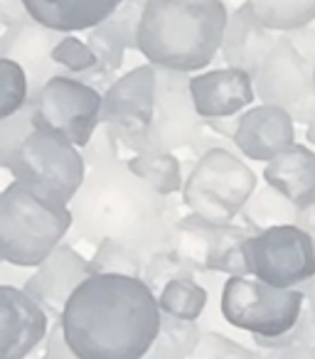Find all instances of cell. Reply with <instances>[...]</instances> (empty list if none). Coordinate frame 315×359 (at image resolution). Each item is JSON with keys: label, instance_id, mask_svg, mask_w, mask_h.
I'll use <instances>...</instances> for the list:
<instances>
[{"label": "cell", "instance_id": "6da1fadb", "mask_svg": "<svg viewBox=\"0 0 315 359\" xmlns=\"http://www.w3.org/2000/svg\"><path fill=\"white\" fill-rule=\"evenodd\" d=\"M69 210L76 239L91 246L114 239L135 251L143 264L170 249L182 219L180 205L130 172L123 158L89 170Z\"/></svg>", "mask_w": 315, "mask_h": 359}, {"label": "cell", "instance_id": "7a4b0ae2", "mask_svg": "<svg viewBox=\"0 0 315 359\" xmlns=\"http://www.w3.org/2000/svg\"><path fill=\"white\" fill-rule=\"evenodd\" d=\"M60 323L79 359H145L163 310L143 278L94 273L67 300Z\"/></svg>", "mask_w": 315, "mask_h": 359}, {"label": "cell", "instance_id": "3957f363", "mask_svg": "<svg viewBox=\"0 0 315 359\" xmlns=\"http://www.w3.org/2000/svg\"><path fill=\"white\" fill-rule=\"evenodd\" d=\"M227 22L224 0H148L138 52L155 67L197 74L222 55Z\"/></svg>", "mask_w": 315, "mask_h": 359}, {"label": "cell", "instance_id": "277c9868", "mask_svg": "<svg viewBox=\"0 0 315 359\" xmlns=\"http://www.w3.org/2000/svg\"><path fill=\"white\" fill-rule=\"evenodd\" d=\"M74 226L69 205L11 182L0 195V256L15 269H37Z\"/></svg>", "mask_w": 315, "mask_h": 359}, {"label": "cell", "instance_id": "5b68a950", "mask_svg": "<svg viewBox=\"0 0 315 359\" xmlns=\"http://www.w3.org/2000/svg\"><path fill=\"white\" fill-rule=\"evenodd\" d=\"M259 187L256 172L232 148H212L195 160L182 185V202L212 224H232Z\"/></svg>", "mask_w": 315, "mask_h": 359}, {"label": "cell", "instance_id": "8992f818", "mask_svg": "<svg viewBox=\"0 0 315 359\" xmlns=\"http://www.w3.org/2000/svg\"><path fill=\"white\" fill-rule=\"evenodd\" d=\"M303 310V288H274L249 276H229L222 285V318L251 337H281L290 332Z\"/></svg>", "mask_w": 315, "mask_h": 359}, {"label": "cell", "instance_id": "52a82bcc", "mask_svg": "<svg viewBox=\"0 0 315 359\" xmlns=\"http://www.w3.org/2000/svg\"><path fill=\"white\" fill-rule=\"evenodd\" d=\"M11 172L18 182H25L62 205H72L89 168L81 148L52 130L35 128L18 150Z\"/></svg>", "mask_w": 315, "mask_h": 359}, {"label": "cell", "instance_id": "ba28073f", "mask_svg": "<svg viewBox=\"0 0 315 359\" xmlns=\"http://www.w3.org/2000/svg\"><path fill=\"white\" fill-rule=\"evenodd\" d=\"M101 106L104 94L72 74L52 76L30 99L35 128L52 130L76 148H84L99 130Z\"/></svg>", "mask_w": 315, "mask_h": 359}, {"label": "cell", "instance_id": "9c48e42d", "mask_svg": "<svg viewBox=\"0 0 315 359\" xmlns=\"http://www.w3.org/2000/svg\"><path fill=\"white\" fill-rule=\"evenodd\" d=\"M251 278L274 288H303L315 278L313 239L298 224H276L254 234L244 246Z\"/></svg>", "mask_w": 315, "mask_h": 359}, {"label": "cell", "instance_id": "30bf717a", "mask_svg": "<svg viewBox=\"0 0 315 359\" xmlns=\"http://www.w3.org/2000/svg\"><path fill=\"white\" fill-rule=\"evenodd\" d=\"M254 91L261 104L288 111L295 123L308 126L315 118V65L286 35H281L254 72Z\"/></svg>", "mask_w": 315, "mask_h": 359}, {"label": "cell", "instance_id": "8fae6325", "mask_svg": "<svg viewBox=\"0 0 315 359\" xmlns=\"http://www.w3.org/2000/svg\"><path fill=\"white\" fill-rule=\"evenodd\" d=\"M192 74L158 67L155 81V114L148 126V138L155 148L185 150L205 133V118L197 114L190 91Z\"/></svg>", "mask_w": 315, "mask_h": 359}, {"label": "cell", "instance_id": "7c38bea8", "mask_svg": "<svg viewBox=\"0 0 315 359\" xmlns=\"http://www.w3.org/2000/svg\"><path fill=\"white\" fill-rule=\"evenodd\" d=\"M155 81L158 67L145 62L109 86L101 106V123L116 133L148 130L155 114Z\"/></svg>", "mask_w": 315, "mask_h": 359}, {"label": "cell", "instance_id": "4fadbf2b", "mask_svg": "<svg viewBox=\"0 0 315 359\" xmlns=\"http://www.w3.org/2000/svg\"><path fill=\"white\" fill-rule=\"evenodd\" d=\"M50 334V315L22 288H0V359H25Z\"/></svg>", "mask_w": 315, "mask_h": 359}, {"label": "cell", "instance_id": "5bb4252c", "mask_svg": "<svg viewBox=\"0 0 315 359\" xmlns=\"http://www.w3.org/2000/svg\"><path fill=\"white\" fill-rule=\"evenodd\" d=\"M89 276H94L91 259H84L81 254H76L69 244H62L60 249H55L37 266L35 273L27 276V280L22 283V290L30 298H35L47 310L50 318L60 320L62 313H65L67 300L74 295V290Z\"/></svg>", "mask_w": 315, "mask_h": 359}, {"label": "cell", "instance_id": "9a60e30c", "mask_svg": "<svg viewBox=\"0 0 315 359\" xmlns=\"http://www.w3.org/2000/svg\"><path fill=\"white\" fill-rule=\"evenodd\" d=\"M62 37H65V32L50 30V27L27 18L18 25L6 27V32L0 37V55L6 60L18 62L27 72L32 94H37L52 76L62 74V69L52 60V50L60 45Z\"/></svg>", "mask_w": 315, "mask_h": 359}, {"label": "cell", "instance_id": "2e32d148", "mask_svg": "<svg viewBox=\"0 0 315 359\" xmlns=\"http://www.w3.org/2000/svg\"><path fill=\"white\" fill-rule=\"evenodd\" d=\"M295 121L288 111L271 104L251 106L241 114L234 148L256 163H271L276 155L295 145Z\"/></svg>", "mask_w": 315, "mask_h": 359}, {"label": "cell", "instance_id": "e0dca14e", "mask_svg": "<svg viewBox=\"0 0 315 359\" xmlns=\"http://www.w3.org/2000/svg\"><path fill=\"white\" fill-rule=\"evenodd\" d=\"M190 91L197 114L202 118L241 116L256 101L254 76L236 67L197 72L190 79Z\"/></svg>", "mask_w": 315, "mask_h": 359}, {"label": "cell", "instance_id": "ac0fdd59", "mask_svg": "<svg viewBox=\"0 0 315 359\" xmlns=\"http://www.w3.org/2000/svg\"><path fill=\"white\" fill-rule=\"evenodd\" d=\"M281 35L283 32L266 27L254 15V11L246 3H241L229 13L224 40H222V60L227 62V67H236L254 76V72L259 69L271 47L281 40Z\"/></svg>", "mask_w": 315, "mask_h": 359}, {"label": "cell", "instance_id": "d6986e66", "mask_svg": "<svg viewBox=\"0 0 315 359\" xmlns=\"http://www.w3.org/2000/svg\"><path fill=\"white\" fill-rule=\"evenodd\" d=\"M123 0H25L27 15L50 30L89 32L111 18Z\"/></svg>", "mask_w": 315, "mask_h": 359}, {"label": "cell", "instance_id": "ffe728a7", "mask_svg": "<svg viewBox=\"0 0 315 359\" xmlns=\"http://www.w3.org/2000/svg\"><path fill=\"white\" fill-rule=\"evenodd\" d=\"M266 185L276 187L295 207H305L315 200V150L308 145H290L276 155L264 168Z\"/></svg>", "mask_w": 315, "mask_h": 359}, {"label": "cell", "instance_id": "44dd1931", "mask_svg": "<svg viewBox=\"0 0 315 359\" xmlns=\"http://www.w3.org/2000/svg\"><path fill=\"white\" fill-rule=\"evenodd\" d=\"M259 229L244 224L241 219L232 224H215L210 236V259H207V273L224 276H249V266L244 259V246Z\"/></svg>", "mask_w": 315, "mask_h": 359}, {"label": "cell", "instance_id": "7402d4cb", "mask_svg": "<svg viewBox=\"0 0 315 359\" xmlns=\"http://www.w3.org/2000/svg\"><path fill=\"white\" fill-rule=\"evenodd\" d=\"M128 168L133 175H138L140 180H145L153 190H158L161 195L173 197L177 192H182V165L177 160L175 153L163 148H155V145H145L143 150H138L135 155H130Z\"/></svg>", "mask_w": 315, "mask_h": 359}, {"label": "cell", "instance_id": "603a6c76", "mask_svg": "<svg viewBox=\"0 0 315 359\" xmlns=\"http://www.w3.org/2000/svg\"><path fill=\"white\" fill-rule=\"evenodd\" d=\"M239 219L244 222V224L254 226V229L264 231L276 224H295V219H298V207L286 195H281L276 187L264 185V187H256L251 200L246 202V207L241 210Z\"/></svg>", "mask_w": 315, "mask_h": 359}, {"label": "cell", "instance_id": "cb8c5ba5", "mask_svg": "<svg viewBox=\"0 0 315 359\" xmlns=\"http://www.w3.org/2000/svg\"><path fill=\"white\" fill-rule=\"evenodd\" d=\"M254 15L276 32H290L315 22V0H244Z\"/></svg>", "mask_w": 315, "mask_h": 359}, {"label": "cell", "instance_id": "d4e9b609", "mask_svg": "<svg viewBox=\"0 0 315 359\" xmlns=\"http://www.w3.org/2000/svg\"><path fill=\"white\" fill-rule=\"evenodd\" d=\"M202 339V330L192 320L163 315L161 332L145 359H190Z\"/></svg>", "mask_w": 315, "mask_h": 359}, {"label": "cell", "instance_id": "484cf974", "mask_svg": "<svg viewBox=\"0 0 315 359\" xmlns=\"http://www.w3.org/2000/svg\"><path fill=\"white\" fill-rule=\"evenodd\" d=\"M212 222L202 219L197 215H182L175 226L173 249L180 254V259L190 266L195 273H207V259H210V236Z\"/></svg>", "mask_w": 315, "mask_h": 359}, {"label": "cell", "instance_id": "4316f807", "mask_svg": "<svg viewBox=\"0 0 315 359\" xmlns=\"http://www.w3.org/2000/svg\"><path fill=\"white\" fill-rule=\"evenodd\" d=\"M207 290L200 280L195 278H175L170 283L163 285V290L158 293V303H161L163 315L180 320H197L202 318L207 308Z\"/></svg>", "mask_w": 315, "mask_h": 359}, {"label": "cell", "instance_id": "83f0119b", "mask_svg": "<svg viewBox=\"0 0 315 359\" xmlns=\"http://www.w3.org/2000/svg\"><path fill=\"white\" fill-rule=\"evenodd\" d=\"M30 79L18 62L0 57V118L18 114L30 104Z\"/></svg>", "mask_w": 315, "mask_h": 359}, {"label": "cell", "instance_id": "f1b7e54d", "mask_svg": "<svg viewBox=\"0 0 315 359\" xmlns=\"http://www.w3.org/2000/svg\"><path fill=\"white\" fill-rule=\"evenodd\" d=\"M143 259L128 246L119 244L114 239L101 241L94 246V256H91V269L94 273H119V276H133V278H143Z\"/></svg>", "mask_w": 315, "mask_h": 359}, {"label": "cell", "instance_id": "f546056e", "mask_svg": "<svg viewBox=\"0 0 315 359\" xmlns=\"http://www.w3.org/2000/svg\"><path fill=\"white\" fill-rule=\"evenodd\" d=\"M175 278H197V273L180 259L175 249H166V251H158L153 254L143 266V280L150 285L155 295L161 293L163 285L170 283Z\"/></svg>", "mask_w": 315, "mask_h": 359}, {"label": "cell", "instance_id": "4dcf8cb0", "mask_svg": "<svg viewBox=\"0 0 315 359\" xmlns=\"http://www.w3.org/2000/svg\"><path fill=\"white\" fill-rule=\"evenodd\" d=\"M52 60L55 65L62 69V74H72V76H86L96 69V55L89 47L86 40H79L74 35H65L60 45L52 50Z\"/></svg>", "mask_w": 315, "mask_h": 359}, {"label": "cell", "instance_id": "1f68e13d", "mask_svg": "<svg viewBox=\"0 0 315 359\" xmlns=\"http://www.w3.org/2000/svg\"><path fill=\"white\" fill-rule=\"evenodd\" d=\"M32 130H35V121H32L30 104L8 118H0V165L6 170H11L18 150Z\"/></svg>", "mask_w": 315, "mask_h": 359}, {"label": "cell", "instance_id": "d6a6232c", "mask_svg": "<svg viewBox=\"0 0 315 359\" xmlns=\"http://www.w3.org/2000/svg\"><path fill=\"white\" fill-rule=\"evenodd\" d=\"M190 359H256V354L222 332H202Z\"/></svg>", "mask_w": 315, "mask_h": 359}, {"label": "cell", "instance_id": "836d02e7", "mask_svg": "<svg viewBox=\"0 0 315 359\" xmlns=\"http://www.w3.org/2000/svg\"><path fill=\"white\" fill-rule=\"evenodd\" d=\"M81 155H84L86 168L89 170L101 168V165H109L121 158V143L116 140V135L111 133L109 126L101 123L99 130L94 133V138L81 148Z\"/></svg>", "mask_w": 315, "mask_h": 359}, {"label": "cell", "instance_id": "e575fe53", "mask_svg": "<svg viewBox=\"0 0 315 359\" xmlns=\"http://www.w3.org/2000/svg\"><path fill=\"white\" fill-rule=\"evenodd\" d=\"M40 359H79L74 349L69 347V342H67L60 320H55V325L50 327V334L45 339V352H42Z\"/></svg>", "mask_w": 315, "mask_h": 359}, {"label": "cell", "instance_id": "d590c367", "mask_svg": "<svg viewBox=\"0 0 315 359\" xmlns=\"http://www.w3.org/2000/svg\"><path fill=\"white\" fill-rule=\"evenodd\" d=\"M286 37L290 40V45L300 52L308 62L315 65V27L308 25V27H298V30H290V32H283Z\"/></svg>", "mask_w": 315, "mask_h": 359}, {"label": "cell", "instance_id": "8d00e7d4", "mask_svg": "<svg viewBox=\"0 0 315 359\" xmlns=\"http://www.w3.org/2000/svg\"><path fill=\"white\" fill-rule=\"evenodd\" d=\"M27 8L25 0H0V20H3V27H13L18 22L27 20Z\"/></svg>", "mask_w": 315, "mask_h": 359}, {"label": "cell", "instance_id": "74e56055", "mask_svg": "<svg viewBox=\"0 0 315 359\" xmlns=\"http://www.w3.org/2000/svg\"><path fill=\"white\" fill-rule=\"evenodd\" d=\"M239 118L241 116H220V118H205V126L212 133L222 135V138L232 140L234 143L236 128H239Z\"/></svg>", "mask_w": 315, "mask_h": 359}, {"label": "cell", "instance_id": "f35d334b", "mask_svg": "<svg viewBox=\"0 0 315 359\" xmlns=\"http://www.w3.org/2000/svg\"><path fill=\"white\" fill-rule=\"evenodd\" d=\"M256 359H315V347H286L256 354Z\"/></svg>", "mask_w": 315, "mask_h": 359}, {"label": "cell", "instance_id": "ab89813d", "mask_svg": "<svg viewBox=\"0 0 315 359\" xmlns=\"http://www.w3.org/2000/svg\"><path fill=\"white\" fill-rule=\"evenodd\" d=\"M295 224H298L300 229H303L305 234H308L310 239H313V246H315V200H313V202H308L305 207H300Z\"/></svg>", "mask_w": 315, "mask_h": 359}, {"label": "cell", "instance_id": "60d3db41", "mask_svg": "<svg viewBox=\"0 0 315 359\" xmlns=\"http://www.w3.org/2000/svg\"><path fill=\"white\" fill-rule=\"evenodd\" d=\"M303 293H305V305H308L310 315L315 320V278H310L308 283L303 285Z\"/></svg>", "mask_w": 315, "mask_h": 359}, {"label": "cell", "instance_id": "b9f144b4", "mask_svg": "<svg viewBox=\"0 0 315 359\" xmlns=\"http://www.w3.org/2000/svg\"><path fill=\"white\" fill-rule=\"evenodd\" d=\"M305 140H308L310 145H315V118L305 126Z\"/></svg>", "mask_w": 315, "mask_h": 359}]
</instances>
